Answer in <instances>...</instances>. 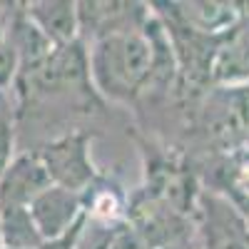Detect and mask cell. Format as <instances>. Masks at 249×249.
I'll list each match as a JSON object with an SVG mask.
<instances>
[{"instance_id": "obj_1", "label": "cell", "mask_w": 249, "mask_h": 249, "mask_svg": "<svg viewBox=\"0 0 249 249\" xmlns=\"http://www.w3.org/2000/svg\"><path fill=\"white\" fill-rule=\"evenodd\" d=\"M92 90L105 100L135 105L152 85L155 48L147 30L100 37L88 45Z\"/></svg>"}, {"instance_id": "obj_2", "label": "cell", "mask_w": 249, "mask_h": 249, "mask_svg": "<svg viewBox=\"0 0 249 249\" xmlns=\"http://www.w3.org/2000/svg\"><path fill=\"white\" fill-rule=\"evenodd\" d=\"M199 130L219 150L249 144V85H212L199 105Z\"/></svg>"}, {"instance_id": "obj_3", "label": "cell", "mask_w": 249, "mask_h": 249, "mask_svg": "<svg viewBox=\"0 0 249 249\" xmlns=\"http://www.w3.org/2000/svg\"><path fill=\"white\" fill-rule=\"evenodd\" d=\"M15 88H20V97H50V95H68L75 90L88 92L92 90L90 82V60L88 45L77 40L70 45H60L50 53L45 62L37 68L18 72Z\"/></svg>"}, {"instance_id": "obj_4", "label": "cell", "mask_w": 249, "mask_h": 249, "mask_svg": "<svg viewBox=\"0 0 249 249\" xmlns=\"http://www.w3.org/2000/svg\"><path fill=\"white\" fill-rule=\"evenodd\" d=\"M35 155L43 162L50 182L57 187L85 195L100 179V170L92 160V135L82 130H72L43 142Z\"/></svg>"}, {"instance_id": "obj_5", "label": "cell", "mask_w": 249, "mask_h": 249, "mask_svg": "<svg viewBox=\"0 0 249 249\" xmlns=\"http://www.w3.org/2000/svg\"><path fill=\"white\" fill-rule=\"evenodd\" d=\"M155 8L162 18L190 28L207 37H224L242 23V5L224 0H172Z\"/></svg>"}, {"instance_id": "obj_6", "label": "cell", "mask_w": 249, "mask_h": 249, "mask_svg": "<svg viewBox=\"0 0 249 249\" xmlns=\"http://www.w3.org/2000/svg\"><path fill=\"white\" fill-rule=\"evenodd\" d=\"M77 10H80V40L90 35L85 45L115 33L142 30L152 18V5L115 3V0L112 3L110 0H85V3H77Z\"/></svg>"}, {"instance_id": "obj_7", "label": "cell", "mask_w": 249, "mask_h": 249, "mask_svg": "<svg viewBox=\"0 0 249 249\" xmlns=\"http://www.w3.org/2000/svg\"><path fill=\"white\" fill-rule=\"evenodd\" d=\"M197 212L202 217V249H249V222L230 199L202 195Z\"/></svg>"}, {"instance_id": "obj_8", "label": "cell", "mask_w": 249, "mask_h": 249, "mask_svg": "<svg viewBox=\"0 0 249 249\" xmlns=\"http://www.w3.org/2000/svg\"><path fill=\"white\" fill-rule=\"evenodd\" d=\"M30 217L37 227L43 242L62 237L70 232L72 227L85 219V202H82L80 192L65 190V187L50 184L48 190H43L33 202H30Z\"/></svg>"}, {"instance_id": "obj_9", "label": "cell", "mask_w": 249, "mask_h": 249, "mask_svg": "<svg viewBox=\"0 0 249 249\" xmlns=\"http://www.w3.org/2000/svg\"><path fill=\"white\" fill-rule=\"evenodd\" d=\"M50 184L53 182L37 155L20 152L0 177V207H30V202Z\"/></svg>"}, {"instance_id": "obj_10", "label": "cell", "mask_w": 249, "mask_h": 249, "mask_svg": "<svg viewBox=\"0 0 249 249\" xmlns=\"http://www.w3.org/2000/svg\"><path fill=\"white\" fill-rule=\"evenodd\" d=\"M33 23L45 33L55 48L80 40V10L77 0H33L23 3Z\"/></svg>"}, {"instance_id": "obj_11", "label": "cell", "mask_w": 249, "mask_h": 249, "mask_svg": "<svg viewBox=\"0 0 249 249\" xmlns=\"http://www.w3.org/2000/svg\"><path fill=\"white\" fill-rule=\"evenodd\" d=\"M8 40L18 55L20 72L37 68L55 50V45L45 37V33L28 18L25 5H13L8 10Z\"/></svg>"}, {"instance_id": "obj_12", "label": "cell", "mask_w": 249, "mask_h": 249, "mask_svg": "<svg viewBox=\"0 0 249 249\" xmlns=\"http://www.w3.org/2000/svg\"><path fill=\"white\" fill-rule=\"evenodd\" d=\"M212 85H249V18H242V23L219 43Z\"/></svg>"}, {"instance_id": "obj_13", "label": "cell", "mask_w": 249, "mask_h": 249, "mask_svg": "<svg viewBox=\"0 0 249 249\" xmlns=\"http://www.w3.org/2000/svg\"><path fill=\"white\" fill-rule=\"evenodd\" d=\"M85 202V214L90 224L97 227H117L127 219V204L130 197L122 192V187L105 179L100 175V179L82 195Z\"/></svg>"}, {"instance_id": "obj_14", "label": "cell", "mask_w": 249, "mask_h": 249, "mask_svg": "<svg viewBox=\"0 0 249 249\" xmlns=\"http://www.w3.org/2000/svg\"><path fill=\"white\" fill-rule=\"evenodd\" d=\"M40 244L43 237L30 217V207H0V247L37 249Z\"/></svg>"}, {"instance_id": "obj_15", "label": "cell", "mask_w": 249, "mask_h": 249, "mask_svg": "<svg viewBox=\"0 0 249 249\" xmlns=\"http://www.w3.org/2000/svg\"><path fill=\"white\" fill-rule=\"evenodd\" d=\"M18 72H20V62L8 40V10H5L0 15V90L10 92L15 88Z\"/></svg>"}, {"instance_id": "obj_16", "label": "cell", "mask_w": 249, "mask_h": 249, "mask_svg": "<svg viewBox=\"0 0 249 249\" xmlns=\"http://www.w3.org/2000/svg\"><path fill=\"white\" fill-rule=\"evenodd\" d=\"M227 184L230 190L249 202V147L237 150L230 155V164H227Z\"/></svg>"}, {"instance_id": "obj_17", "label": "cell", "mask_w": 249, "mask_h": 249, "mask_svg": "<svg viewBox=\"0 0 249 249\" xmlns=\"http://www.w3.org/2000/svg\"><path fill=\"white\" fill-rule=\"evenodd\" d=\"M105 249H150V247L127 222H122V224H117V227L110 230Z\"/></svg>"}, {"instance_id": "obj_18", "label": "cell", "mask_w": 249, "mask_h": 249, "mask_svg": "<svg viewBox=\"0 0 249 249\" xmlns=\"http://www.w3.org/2000/svg\"><path fill=\"white\" fill-rule=\"evenodd\" d=\"M85 230H88V217L85 219H80L70 232H65L62 237H55V239H48L43 242L37 249H77L82 237H85Z\"/></svg>"}, {"instance_id": "obj_19", "label": "cell", "mask_w": 249, "mask_h": 249, "mask_svg": "<svg viewBox=\"0 0 249 249\" xmlns=\"http://www.w3.org/2000/svg\"><path fill=\"white\" fill-rule=\"evenodd\" d=\"M160 249H202V247H199V242H195V239L190 237V239H182V242L164 244V247H160Z\"/></svg>"}, {"instance_id": "obj_20", "label": "cell", "mask_w": 249, "mask_h": 249, "mask_svg": "<svg viewBox=\"0 0 249 249\" xmlns=\"http://www.w3.org/2000/svg\"><path fill=\"white\" fill-rule=\"evenodd\" d=\"M0 249H10V247H0Z\"/></svg>"}]
</instances>
